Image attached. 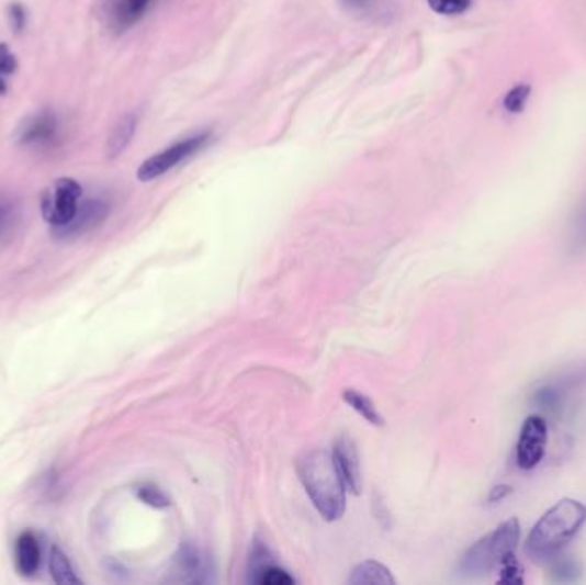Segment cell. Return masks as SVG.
Here are the masks:
<instances>
[{
    "label": "cell",
    "instance_id": "1",
    "mask_svg": "<svg viewBox=\"0 0 586 585\" xmlns=\"http://www.w3.org/2000/svg\"><path fill=\"white\" fill-rule=\"evenodd\" d=\"M586 522V507L564 498L540 517L525 542V553L536 562H551Z\"/></svg>",
    "mask_w": 586,
    "mask_h": 585
},
{
    "label": "cell",
    "instance_id": "2",
    "mask_svg": "<svg viewBox=\"0 0 586 585\" xmlns=\"http://www.w3.org/2000/svg\"><path fill=\"white\" fill-rule=\"evenodd\" d=\"M297 471L305 492L313 499L317 511L328 522L340 519L341 515L345 514V505H347V498H345L347 487H345L331 453L325 452V450L305 453L298 460Z\"/></svg>",
    "mask_w": 586,
    "mask_h": 585
},
{
    "label": "cell",
    "instance_id": "3",
    "mask_svg": "<svg viewBox=\"0 0 586 585\" xmlns=\"http://www.w3.org/2000/svg\"><path fill=\"white\" fill-rule=\"evenodd\" d=\"M520 530L518 520H506L481 541L475 542L460 562L463 577H484L493 570L500 569L508 558L515 556L516 547L520 542Z\"/></svg>",
    "mask_w": 586,
    "mask_h": 585
},
{
    "label": "cell",
    "instance_id": "4",
    "mask_svg": "<svg viewBox=\"0 0 586 585\" xmlns=\"http://www.w3.org/2000/svg\"><path fill=\"white\" fill-rule=\"evenodd\" d=\"M585 386L586 361L575 362L539 383L532 393V404L542 413L560 414L573 397V393Z\"/></svg>",
    "mask_w": 586,
    "mask_h": 585
},
{
    "label": "cell",
    "instance_id": "5",
    "mask_svg": "<svg viewBox=\"0 0 586 585\" xmlns=\"http://www.w3.org/2000/svg\"><path fill=\"white\" fill-rule=\"evenodd\" d=\"M82 188L69 177L57 179L42 196V213L52 227H63L75 218L81 203Z\"/></svg>",
    "mask_w": 586,
    "mask_h": 585
},
{
    "label": "cell",
    "instance_id": "6",
    "mask_svg": "<svg viewBox=\"0 0 586 585\" xmlns=\"http://www.w3.org/2000/svg\"><path fill=\"white\" fill-rule=\"evenodd\" d=\"M212 139V133L195 134L191 138L182 139L176 143L170 148L164 149L160 154L153 155L148 160L143 161L142 167L137 170V179L142 182H149L153 179L164 176V173L172 170L173 167L179 166L180 161L188 160L192 155L198 154L200 149L206 146V143Z\"/></svg>",
    "mask_w": 586,
    "mask_h": 585
},
{
    "label": "cell",
    "instance_id": "7",
    "mask_svg": "<svg viewBox=\"0 0 586 585\" xmlns=\"http://www.w3.org/2000/svg\"><path fill=\"white\" fill-rule=\"evenodd\" d=\"M549 431L545 417L533 414L521 426L520 438L516 443V465L521 471H532L542 462L548 448Z\"/></svg>",
    "mask_w": 586,
    "mask_h": 585
},
{
    "label": "cell",
    "instance_id": "8",
    "mask_svg": "<svg viewBox=\"0 0 586 585\" xmlns=\"http://www.w3.org/2000/svg\"><path fill=\"white\" fill-rule=\"evenodd\" d=\"M151 0H100L98 14L112 33H124L142 20Z\"/></svg>",
    "mask_w": 586,
    "mask_h": 585
},
{
    "label": "cell",
    "instance_id": "9",
    "mask_svg": "<svg viewBox=\"0 0 586 585\" xmlns=\"http://www.w3.org/2000/svg\"><path fill=\"white\" fill-rule=\"evenodd\" d=\"M59 134V117L52 111L24 119L16 133V139L23 146H48Z\"/></svg>",
    "mask_w": 586,
    "mask_h": 585
},
{
    "label": "cell",
    "instance_id": "10",
    "mask_svg": "<svg viewBox=\"0 0 586 585\" xmlns=\"http://www.w3.org/2000/svg\"><path fill=\"white\" fill-rule=\"evenodd\" d=\"M106 213H109V206H106L105 201L88 200L84 203H79L75 218L63 227L54 228L55 236L60 237V239H72V237L90 233L105 221Z\"/></svg>",
    "mask_w": 586,
    "mask_h": 585
},
{
    "label": "cell",
    "instance_id": "11",
    "mask_svg": "<svg viewBox=\"0 0 586 585\" xmlns=\"http://www.w3.org/2000/svg\"><path fill=\"white\" fill-rule=\"evenodd\" d=\"M249 581L259 585H292L295 582L285 570L274 565L270 551L261 542H255L250 554Z\"/></svg>",
    "mask_w": 586,
    "mask_h": 585
},
{
    "label": "cell",
    "instance_id": "12",
    "mask_svg": "<svg viewBox=\"0 0 586 585\" xmlns=\"http://www.w3.org/2000/svg\"><path fill=\"white\" fill-rule=\"evenodd\" d=\"M333 459H335V464H337L345 487L353 495H359L360 486H362V475H360L359 453H357L353 441L350 438H340L338 443L335 445Z\"/></svg>",
    "mask_w": 586,
    "mask_h": 585
},
{
    "label": "cell",
    "instance_id": "13",
    "mask_svg": "<svg viewBox=\"0 0 586 585\" xmlns=\"http://www.w3.org/2000/svg\"><path fill=\"white\" fill-rule=\"evenodd\" d=\"M176 572L179 574V582H192L201 584L206 582L207 565L200 550H195L192 544H185L176 558Z\"/></svg>",
    "mask_w": 586,
    "mask_h": 585
},
{
    "label": "cell",
    "instance_id": "14",
    "mask_svg": "<svg viewBox=\"0 0 586 585\" xmlns=\"http://www.w3.org/2000/svg\"><path fill=\"white\" fill-rule=\"evenodd\" d=\"M16 566L24 577H33L42 566V548L33 532H23L16 541Z\"/></svg>",
    "mask_w": 586,
    "mask_h": 585
},
{
    "label": "cell",
    "instance_id": "15",
    "mask_svg": "<svg viewBox=\"0 0 586 585\" xmlns=\"http://www.w3.org/2000/svg\"><path fill=\"white\" fill-rule=\"evenodd\" d=\"M567 249L571 255H585L586 252V194L576 206L567 227Z\"/></svg>",
    "mask_w": 586,
    "mask_h": 585
},
{
    "label": "cell",
    "instance_id": "16",
    "mask_svg": "<svg viewBox=\"0 0 586 585\" xmlns=\"http://www.w3.org/2000/svg\"><path fill=\"white\" fill-rule=\"evenodd\" d=\"M350 585H393L395 578L386 566L377 562H365L353 570L348 578Z\"/></svg>",
    "mask_w": 586,
    "mask_h": 585
},
{
    "label": "cell",
    "instance_id": "17",
    "mask_svg": "<svg viewBox=\"0 0 586 585\" xmlns=\"http://www.w3.org/2000/svg\"><path fill=\"white\" fill-rule=\"evenodd\" d=\"M137 119L136 115L127 114L115 124L114 131L109 136L106 143V154L110 158L119 157L124 151L125 146L129 145L136 133Z\"/></svg>",
    "mask_w": 586,
    "mask_h": 585
},
{
    "label": "cell",
    "instance_id": "18",
    "mask_svg": "<svg viewBox=\"0 0 586 585\" xmlns=\"http://www.w3.org/2000/svg\"><path fill=\"white\" fill-rule=\"evenodd\" d=\"M20 205L9 196H0V244L5 243L20 224Z\"/></svg>",
    "mask_w": 586,
    "mask_h": 585
},
{
    "label": "cell",
    "instance_id": "19",
    "mask_svg": "<svg viewBox=\"0 0 586 585\" xmlns=\"http://www.w3.org/2000/svg\"><path fill=\"white\" fill-rule=\"evenodd\" d=\"M343 401L347 402L353 410L369 420L371 425L383 426L384 420L381 414L375 409V405L372 404L371 398L365 397L364 393L356 392V390H345Z\"/></svg>",
    "mask_w": 586,
    "mask_h": 585
},
{
    "label": "cell",
    "instance_id": "20",
    "mask_svg": "<svg viewBox=\"0 0 586 585\" xmlns=\"http://www.w3.org/2000/svg\"><path fill=\"white\" fill-rule=\"evenodd\" d=\"M50 574L57 584H79L81 582L76 577L69 558L57 547H54L50 554Z\"/></svg>",
    "mask_w": 586,
    "mask_h": 585
},
{
    "label": "cell",
    "instance_id": "21",
    "mask_svg": "<svg viewBox=\"0 0 586 585\" xmlns=\"http://www.w3.org/2000/svg\"><path fill=\"white\" fill-rule=\"evenodd\" d=\"M551 562V574L555 582L566 584V582L578 581L579 574H582V569H579L575 558L561 556V554H557V556L552 558Z\"/></svg>",
    "mask_w": 586,
    "mask_h": 585
},
{
    "label": "cell",
    "instance_id": "22",
    "mask_svg": "<svg viewBox=\"0 0 586 585\" xmlns=\"http://www.w3.org/2000/svg\"><path fill=\"white\" fill-rule=\"evenodd\" d=\"M430 9L442 16H458L469 11L472 0H427Z\"/></svg>",
    "mask_w": 586,
    "mask_h": 585
},
{
    "label": "cell",
    "instance_id": "23",
    "mask_svg": "<svg viewBox=\"0 0 586 585\" xmlns=\"http://www.w3.org/2000/svg\"><path fill=\"white\" fill-rule=\"evenodd\" d=\"M500 584L520 585L523 584V570L516 562L515 556L508 558L500 565Z\"/></svg>",
    "mask_w": 586,
    "mask_h": 585
},
{
    "label": "cell",
    "instance_id": "24",
    "mask_svg": "<svg viewBox=\"0 0 586 585\" xmlns=\"http://www.w3.org/2000/svg\"><path fill=\"white\" fill-rule=\"evenodd\" d=\"M137 496L143 499V502L148 503L151 507L155 508H165L169 507L170 502L164 493L155 486H143L137 490Z\"/></svg>",
    "mask_w": 586,
    "mask_h": 585
},
{
    "label": "cell",
    "instance_id": "25",
    "mask_svg": "<svg viewBox=\"0 0 586 585\" xmlns=\"http://www.w3.org/2000/svg\"><path fill=\"white\" fill-rule=\"evenodd\" d=\"M8 20L9 24H11V29L14 30V33H18V35L23 33L27 23L26 9H24V5L20 4V2H12V4H9Z\"/></svg>",
    "mask_w": 586,
    "mask_h": 585
},
{
    "label": "cell",
    "instance_id": "26",
    "mask_svg": "<svg viewBox=\"0 0 586 585\" xmlns=\"http://www.w3.org/2000/svg\"><path fill=\"white\" fill-rule=\"evenodd\" d=\"M528 93H530V88L528 87H518L515 90L509 91L508 97H506L505 105L509 112H520L523 109L525 103L528 100Z\"/></svg>",
    "mask_w": 586,
    "mask_h": 585
},
{
    "label": "cell",
    "instance_id": "27",
    "mask_svg": "<svg viewBox=\"0 0 586 585\" xmlns=\"http://www.w3.org/2000/svg\"><path fill=\"white\" fill-rule=\"evenodd\" d=\"M16 57L9 50L8 45L0 44V76L12 75V72H16Z\"/></svg>",
    "mask_w": 586,
    "mask_h": 585
},
{
    "label": "cell",
    "instance_id": "28",
    "mask_svg": "<svg viewBox=\"0 0 586 585\" xmlns=\"http://www.w3.org/2000/svg\"><path fill=\"white\" fill-rule=\"evenodd\" d=\"M512 487L508 484H499V486L493 487L491 490V495H488V503H499L506 498V496L511 495Z\"/></svg>",
    "mask_w": 586,
    "mask_h": 585
},
{
    "label": "cell",
    "instance_id": "29",
    "mask_svg": "<svg viewBox=\"0 0 586 585\" xmlns=\"http://www.w3.org/2000/svg\"><path fill=\"white\" fill-rule=\"evenodd\" d=\"M345 5L352 9H362L371 2V0H341Z\"/></svg>",
    "mask_w": 586,
    "mask_h": 585
},
{
    "label": "cell",
    "instance_id": "30",
    "mask_svg": "<svg viewBox=\"0 0 586 585\" xmlns=\"http://www.w3.org/2000/svg\"><path fill=\"white\" fill-rule=\"evenodd\" d=\"M8 91V85H5L4 76H0V94H4Z\"/></svg>",
    "mask_w": 586,
    "mask_h": 585
}]
</instances>
